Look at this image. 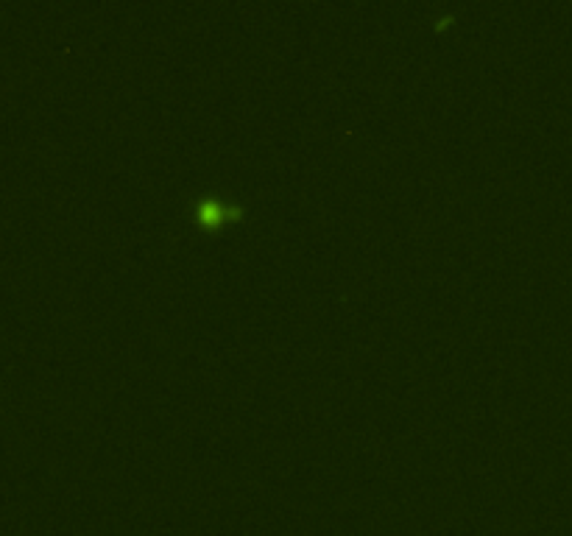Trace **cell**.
<instances>
[{
  "mask_svg": "<svg viewBox=\"0 0 572 536\" xmlns=\"http://www.w3.org/2000/svg\"><path fill=\"white\" fill-rule=\"evenodd\" d=\"M199 216H201L207 224H218V221H223L226 216H235V213H226V210H223V207H218V204H201Z\"/></svg>",
  "mask_w": 572,
  "mask_h": 536,
  "instance_id": "obj_1",
  "label": "cell"
}]
</instances>
